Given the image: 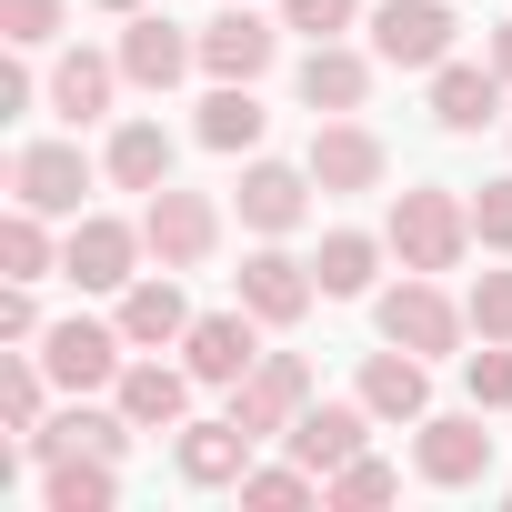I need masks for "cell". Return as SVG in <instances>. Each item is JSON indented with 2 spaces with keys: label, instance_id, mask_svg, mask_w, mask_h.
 <instances>
[{
  "label": "cell",
  "instance_id": "obj_1",
  "mask_svg": "<svg viewBox=\"0 0 512 512\" xmlns=\"http://www.w3.org/2000/svg\"><path fill=\"white\" fill-rule=\"evenodd\" d=\"M392 262L402 272H462V251H472V191H452V181H412V191H392Z\"/></svg>",
  "mask_w": 512,
  "mask_h": 512
},
{
  "label": "cell",
  "instance_id": "obj_2",
  "mask_svg": "<svg viewBox=\"0 0 512 512\" xmlns=\"http://www.w3.org/2000/svg\"><path fill=\"white\" fill-rule=\"evenodd\" d=\"M372 332L402 342V352H422V362H452L462 332H472V312L442 292V272H402L392 292H372Z\"/></svg>",
  "mask_w": 512,
  "mask_h": 512
},
{
  "label": "cell",
  "instance_id": "obj_3",
  "mask_svg": "<svg viewBox=\"0 0 512 512\" xmlns=\"http://www.w3.org/2000/svg\"><path fill=\"white\" fill-rule=\"evenodd\" d=\"M141 262H151V231L141 221H121V211H81L71 231H61V282L71 292H131L141 282Z\"/></svg>",
  "mask_w": 512,
  "mask_h": 512
},
{
  "label": "cell",
  "instance_id": "obj_4",
  "mask_svg": "<svg viewBox=\"0 0 512 512\" xmlns=\"http://www.w3.org/2000/svg\"><path fill=\"white\" fill-rule=\"evenodd\" d=\"M412 472H422L432 492H482V482H492L482 402H472V412H422V422H412Z\"/></svg>",
  "mask_w": 512,
  "mask_h": 512
},
{
  "label": "cell",
  "instance_id": "obj_5",
  "mask_svg": "<svg viewBox=\"0 0 512 512\" xmlns=\"http://www.w3.org/2000/svg\"><path fill=\"white\" fill-rule=\"evenodd\" d=\"M312 161H272V151H251L241 161V191H231V211H241V231L251 241H292L302 221H312Z\"/></svg>",
  "mask_w": 512,
  "mask_h": 512
},
{
  "label": "cell",
  "instance_id": "obj_6",
  "mask_svg": "<svg viewBox=\"0 0 512 512\" xmlns=\"http://www.w3.org/2000/svg\"><path fill=\"white\" fill-rule=\"evenodd\" d=\"M141 231H151V262L161 272H201L211 251H221V201L161 181V191H141Z\"/></svg>",
  "mask_w": 512,
  "mask_h": 512
},
{
  "label": "cell",
  "instance_id": "obj_7",
  "mask_svg": "<svg viewBox=\"0 0 512 512\" xmlns=\"http://www.w3.org/2000/svg\"><path fill=\"white\" fill-rule=\"evenodd\" d=\"M91 181H101V161L81 141H21L11 151V201H31L51 221H81L91 211Z\"/></svg>",
  "mask_w": 512,
  "mask_h": 512
},
{
  "label": "cell",
  "instance_id": "obj_8",
  "mask_svg": "<svg viewBox=\"0 0 512 512\" xmlns=\"http://www.w3.org/2000/svg\"><path fill=\"white\" fill-rule=\"evenodd\" d=\"M31 352L51 362V382H61V392H111V382H121V362H131V332H121V322H101V312H71V322H51Z\"/></svg>",
  "mask_w": 512,
  "mask_h": 512
},
{
  "label": "cell",
  "instance_id": "obj_9",
  "mask_svg": "<svg viewBox=\"0 0 512 512\" xmlns=\"http://www.w3.org/2000/svg\"><path fill=\"white\" fill-rule=\"evenodd\" d=\"M362 31H372V61H382V71H442L452 41H462L452 0H382Z\"/></svg>",
  "mask_w": 512,
  "mask_h": 512
},
{
  "label": "cell",
  "instance_id": "obj_10",
  "mask_svg": "<svg viewBox=\"0 0 512 512\" xmlns=\"http://www.w3.org/2000/svg\"><path fill=\"white\" fill-rule=\"evenodd\" d=\"M312 181L332 191V201H362V191H382L392 181V151H382V131L372 121H352V111H332V121H312Z\"/></svg>",
  "mask_w": 512,
  "mask_h": 512
},
{
  "label": "cell",
  "instance_id": "obj_11",
  "mask_svg": "<svg viewBox=\"0 0 512 512\" xmlns=\"http://www.w3.org/2000/svg\"><path fill=\"white\" fill-rule=\"evenodd\" d=\"M302 412H312V362H302V352H262V362L231 382V422L262 432V442H282Z\"/></svg>",
  "mask_w": 512,
  "mask_h": 512
},
{
  "label": "cell",
  "instance_id": "obj_12",
  "mask_svg": "<svg viewBox=\"0 0 512 512\" xmlns=\"http://www.w3.org/2000/svg\"><path fill=\"white\" fill-rule=\"evenodd\" d=\"M231 302H241V312H262L272 332H292V322L322 302V282H312V262H302V251L262 241V251H241V272H231Z\"/></svg>",
  "mask_w": 512,
  "mask_h": 512
},
{
  "label": "cell",
  "instance_id": "obj_13",
  "mask_svg": "<svg viewBox=\"0 0 512 512\" xmlns=\"http://www.w3.org/2000/svg\"><path fill=\"white\" fill-rule=\"evenodd\" d=\"M201 71V31L171 21V11H131L121 21V81L131 91H181Z\"/></svg>",
  "mask_w": 512,
  "mask_h": 512
},
{
  "label": "cell",
  "instance_id": "obj_14",
  "mask_svg": "<svg viewBox=\"0 0 512 512\" xmlns=\"http://www.w3.org/2000/svg\"><path fill=\"white\" fill-rule=\"evenodd\" d=\"M262 332H272V322H262V312H241V302H231V312H191V332H181L191 382H201V392H231L251 362H262Z\"/></svg>",
  "mask_w": 512,
  "mask_h": 512
},
{
  "label": "cell",
  "instance_id": "obj_15",
  "mask_svg": "<svg viewBox=\"0 0 512 512\" xmlns=\"http://www.w3.org/2000/svg\"><path fill=\"white\" fill-rule=\"evenodd\" d=\"M282 61V21H262V0H221L201 21V71L211 81H262Z\"/></svg>",
  "mask_w": 512,
  "mask_h": 512
},
{
  "label": "cell",
  "instance_id": "obj_16",
  "mask_svg": "<svg viewBox=\"0 0 512 512\" xmlns=\"http://www.w3.org/2000/svg\"><path fill=\"white\" fill-rule=\"evenodd\" d=\"M372 81H382V61H372V51H352V41H312V51L292 61V91H302V111H312V121L362 111V101H372Z\"/></svg>",
  "mask_w": 512,
  "mask_h": 512
},
{
  "label": "cell",
  "instance_id": "obj_17",
  "mask_svg": "<svg viewBox=\"0 0 512 512\" xmlns=\"http://www.w3.org/2000/svg\"><path fill=\"white\" fill-rule=\"evenodd\" d=\"M191 362H161V352H131L121 362V382H111V402L131 412V432H181L191 422Z\"/></svg>",
  "mask_w": 512,
  "mask_h": 512
},
{
  "label": "cell",
  "instance_id": "obj_18",
  "mask_svg": "<svg viewBox=\"0 0 512 512\" xmlns=\"http://www.w3.org/2000/svg\"><path fill=\"white\" fill-rule=\"evenodd\" d=\"M251 442H262V432H241L231 412H221V422H181V432H171V472H181L191 492H241Z\"/></svg>",
  "mask_w": 512,
  "mask_h": 512
},
{
  "label": "cell",
  "instance_id": "obj_19",
  "mask_svg": "<svg viewBox=\"0 0 512 512\" xmlns=\"http://www.w3.org/2000/svg\"><path fill=\"white\" fill-rule=\"evenodd\" d=\"M21 452H31V462H61V452H101V462H131V412H121V402L101 412L91 392H71V402H61V412H51V422L21 442Z\"/></svg>",
  "mask_w": 512,
  "mask_h": 512
},
{
  "label": "cell",
  "instance_id": "obj_20",
  "mask_svg": "<svg viewBox=\"0 0 512 512\" xmlns=\"http://www.w3.org/2000/svg\"><path fill=\"white\" fill-rule=\"evenodd\" d=\"M41 81H51V111H61L71 131L111 121V101L131 91V81H121V51H81V41H71V51H61V61H51Z\"/></svg>",
  "mask_w": 512,
  "mask_h": 512
},
{
  "label": "cell",
  "instance_id": "obj_21",
  "mask_svg": "<svg viewBox=\"0 0 512 512\" xmlns=\"http://www.w3.org/2000/svg\"><path fill=\"white\" fill-rule=\"evenodd\" d=\"M282 442H292V452H302V462L332 482L342 462H362V452H372V402H362V392H352V402H312V412H302Z\"/></svg>",
  "mask_w": 512,
  "mask_h": 512
},
{
  "label": "cell",
  "instance_id": "obj_22",
  "mask_svg": "<svg viewBox=\"0 0 512 512\" xmlns=\"http://www.w3.org/2000/svg\"><path fill=\"white\" fill-rule=\"evenodd\" d=\"M171 161H181V141H171L151 111L111 121V141H101V181H111V191H161V181H171Z\"/></svg>",
  "mask_w": 512,
  "mask_h": 512
},
{
  "label": "cell",
  "instance_id": "obj_23",
  "mask_svg": "<svg viewBox=\"0 0 512 512\" xmlns=\"http://www.w3.org/2000/svg\"><path fill=\"white\" fill-rule=\"evenodd\" d=\"M352 392L372 402V422H422L432 412V362L402 352V342H382V352H362V382Z\"/></svg>",
  "mask_w": 512,
  "mask_h": 512
},
{
  "label": "cell",
  "instance_id": "obj_24",
  "mask_svg": "<svg viewBox=\"0 0 512 512\" xmlns=\"http://www.w3.org/2000/svg\"><path fill=\"white\" fill-rule=\"evenodd\" d=\"M382 262H392V231H322L312 282H322V302H372L382 292Z\"/></svg>",
  "mask_w": 512,
  "mask_h": 512
},
{
  "label": "cell",
  "instance_id": "obj_25",
  "mask_svg": "<svg viewBox=\"0 0 512 512\" xmlns=\"http://www.w3.org/2000/svg\"><path fill=\"white\" fill-rule=\"evenodd\" d=\"M262 131H272V111H262V91H251V81H211V91H201V121H191L201 151L251 161V151H262Z\"/></svg>",
  "mask_w": 512,
  "mask_h": 512
},
{
  "label": "cell",
  "instance_id": "obj_26",
  "mask_svg": "<svg viewBox=\"0 0 512 512\" xmlns=\"http://www.w3.org/2000/svg\"><path fill=\"white\" fill-rule=\"evenodd\" d=\"M121 332H131V352H181V332H191V302H181V272H141L131 292H121V312H111Z\"/></svg>",
  "mask_w": 512,
  "mask_h": 512
},
{
  "label": "cell",
  "instance_id": "obj_27",
  "mask_svg": "<svg viewBox=\"0 0 512 512\" xmlns=\"http://www.w3.org/2000/svg\"><path fill=\"white\" fill-rule=\"evenodd\" d=\"M502 91H512V81H502L492 61H442V71H432V121L472 141L482 121H502Z\"/></svg>",
  "mask_w": 512,
  "mask_h": 512
},
{
  "label": "cell",
  "instance_id": "obj_28",
  "mask_svg": "<svg viewBox=\"0 0 512 512\" xmlns=\"http://www.w3.org/2000/svg\"><path fill=\"white\" fill-rule=\"evenodd\" d=\"M41 502H51V512H111V502H121V462L61 452V462H41Z\"/></svg>",
  "mask_w": 512,
  "mask_h": 512
},
{
  "label": "cell",
  "instance_id": "obj_29",
  "mask_svg": "<svg viewBox=\"0 0 512 512\" xmlns=\"http://www.w3.org/2000/svg\"><path fill=\"white\" fill-rule=\"evenodd\" d=\"M61 272V241H51V211L11 201V221H0V282H51Z\"/></svg>",
  "mask_w": 512,
  "mask_h": 512
},
{
  "label": "cell",
  "instance_id": "obj_30",
  "mask_svg": "<svg viewBox=\"0 0 512 512\" xmlns=\"http://www.w3.org/2000/svg\"><path fill=\"white\" fill-rule=\"evenodd\" d=\"M51 392H61V382H51V362H41V352H11V362H0V422H11L21 442L51 422Z\"/></svg>",
  "mask_w": 512,
  "mask_h": 512
},
{
  "label": "cell",
  "instance_id": "obj_31",
  "mask_svg": "<svg viewBox=\"0 0 512 512\" xmlns=\"http://www.w3.org/2000/svg\"><path fill=\"white\" fill-rule=\"evenodd\" d=\"M312 492H322V472H312L302 452H292V462H251V472H241V502H262V512H292V502H312Z\"/></svg>",
  "mask_w": 512,
  "mask_h": 512
},
{
  "label": "cell",
  "instance_id": "obj_32",
  "mask_svg": "<svg viewBox=\"0 0 512 512\" xmlns=\"http://www.w3.org/2000/svg\"><path fill=\"white\" fill-rule=\"evenodd\" d=\"M402 492V472L382 462V452H362V462H342L332 482H322V502H342V512H372V502H392Z\"/></svg>",
  "mask_w": 512,
  "mask_h": 512
},
{
  "label": "cell",
  "instance_id": "obj_33",
  "mask_svg": "<svg viewBox=\"0 0 512 512\" xmlns=\"http://www.w3.org/2000/svg\"><path fill=\"white\" fill-rule=\"evenodd\" d=\"M61 21H71V0H0V41L11 51H51Z\"/></svg>",
  "mask_w": 512,
  "mask_h": 512
},
{
  "label": "cell",
  "instance_id": "obj_34",
  "mask_svg": "<svg viewBox=\"0 0 512 512\" xmlns=\"http://www.w3.org/2000/svg\"><path fill=\"white\" fill-rule=\"evenodd\" d=\"M462 392H472L482 412H512V342H482V352H462Z\"/></svg>",
  "mask_w": 512,
  "mask_h": 512
},
{
  "label": "cell",
  "instance_id": "obj_35",
  "mask_svg": "<svg viewBox=\"0 0 512 512\" xmlns=\"http://www.w3.org/2000/svg\"><path fill=\"white\" fill-rule=\"evenodd\" d=\"M282 11V31H302V41H342V31H362V0H272Z\"/></svg>",
  "mask_w": 512,
  "mask_h": 512
},
{
  "label": "cell",
  "instance_id": "obj_36",
  "mask_svg": "<svg viewBox=\"0 0 512 512\" xmlns=\"http://www.w3.org/2000/svg\"><path fill=\"white\" fill-rule=\"evenodd\" d=\"M462 312H472L482 342H512V272H482V282L462 292Z\"/></svg>",
  "mask_w": 512,
  "mask_h": 512
},
{
  "label": "cell",
  "instance_id": "obj_37",
  "mask_svg": "<svg viewBox=\"0 0 512 512\" xmlns=\"http://www.w3.org/2000/svg\"><path fill=\"white\" fill-rule=\"evenodd\" d=\"M51 322H41V282H11L0 292V352H31Z\"/></svg>",
  "mask_w": 512,
  "mask_h": 512
},
{
  "label": "cell",
  "instance_id": "obj_38",
  "mask_svg": "<svg viewBox=\"0 0 512 512\" xmlns=\"http://www.w3.org/2000/svg\"><path fill=\"white\" fill-rule=\"evenodd\" d=\"M472 241H482V251H512V171L472 191Z\"/></svg>",
  "mask_w": 512,
  "mask_h": 512
},
{
  "label": "cell",
  "instance_id": "obj_39",
  "mask_svg": "<svg viewBox=\"0 0 512 512\" xmlns=\"http://www.w3.org/2000/svg\"><path fill=\"white\" fill-rule=\"evenodd\" d=\"M482 61H492V71H502V81H512V21H502V31H492V41H482Z\"/></svg>",
  "mask_w": 512,
  "mask_h": 512
},
{
  "label": "cell",
  "instance_id": "obj_40",
  "mask_svg": "<svg viewBox=\"0 0 512 512\" xmlns=\"http://www.w3.org/2000/svg\"><path fill=\"white\" fill-rule=\"evenodd\" d=\"M91 11H121V21H131V11H151V0H91Z\"/></svg>",
  "mask_w": 512,
  "mask_h": 512
}]
</instances>
